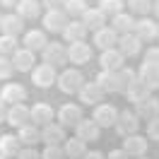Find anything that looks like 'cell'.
Wrapping results in <instances>:
<instances>
[{
    "mask_svg": "<svg viewBox=\"0 0 159 159\" xmlns=\"http://www.w3.org/2000/svg\"><path fill=\"white\" fill-rule=\"evenodd\" d=\"M106 159H133V157H128L123 149H111L109 154H106Z\"/></svg>",
    "mask_w": 159,
    "mask_h": 159,
    "instance_id": "46",
    "label": "cell"
},
{
    "mask_svg": "<svg viewBox=\"0 0 159 159\" xmlns=\"http://www.w3.org/2000/svg\"><path fill=\"white\" fill-rule=\"evenodd\" d=\"M7 109H10V106H7V104H5V101L0 99V123H2V120L7 118Z\"/></svg>",
    "mask_w": 159,
    "mask_h": 159,
    "instance_id": "47",
    "label": "cell"
},
{
    "mask_svg": "<svg viewBox=\"0 0 159 159\" xmlns=\"http://www.w3.org/2000/svg\"><path fill=\"white\" fill-rule=\"evenodd\" d=\"M41 5L46 10H63L65 7V0H41Z\"/></svg>",
    "mask_w": 159,
    "mask_h": 159,
    "instance_id": "44",
    "label": "cell"
},
{
    "mask_svg": "<svg viewBox=\"0 0 159 159\" xmlns=\"http://www.w3.org/2000/svg\"><path fill=\"white\" fill-rule=\"evenodd\" d=\"M92 118L94 123H99V128H113L116 125V120H118V109L113 106V104H97L94 106V113H92Z\"/></svg>",
    "mask_w": 159,
    "mask_h": 159,
    "instance_id": "4",
    "label": "cell"
},
{
    "mask_svg": "<svg viewBox=\"0 0 159 159\" xmlns=\"http://www.w3.org/2000/svg\"><path fill=\"white\" fill-rule=\"evenodd\" d=\"M118 43V34L111 29V27H101L99 31L92 34V46H97L99 51H109Z\"/></svg>",
    "mask_w": 159,
    "mask_h": 159,
    "instance_id": "19",
    "label": "cell"
},
{
    "mask_svg": "<svg viewBox=\"0 0 159 159\" xmlns=\"http://www.w3.org/2000/svg\"><path fill=\"white\" fill-rule=\"evenodd\" d=\"M15 12L22 20H39L41 17V0H22L15 7Z\"/></svg>",
    "mask_w": 159,
    "mask_h": 159,
    "instance_id": "29",
    "label": "cell"
},
{
    "mask_svg": "<svg viewBox=\"0 0 159 159\" xmlns=\"http://www.w3.org/2000/svg\"><path fill=\"white\" fill-rule=\"evenodd\" d=\"M56 118L63 128H75L80 120L84 118L82 116V106L80 104H63L58 111H56Z\"/></svg>",
    "mask_w": 159,
    "mask_h": 159,
    "instance_id": "6",
    "label": "cell"
},
{
    "mask_svg": "<svg viewBox=\"0 0 159 159\" xmlns=\"http://www.w3.org/2000/svg\"><path fill=\"white\" fill-rule=\"evenodd\" d=\"M5 123L12 125V128H22V125L31 123L29 109H27L24 104H15V106H10V109H7V118H5Z\"/></svg>",
    "mask_w": 159,
    "mask_h": 159,
    "instance_id": "24",
    "label": "cell"
},
{
    "mask_svg": "<svg viewBox=\"0 0 159 159\" xmlns=\"http://www.w3.org/2000/svg\"><path fill=\"white\" fill-rule=\"evenodd\" d=\"M147 147H149V140L145 138V135H140V133H135V135H128V138H123V152L128 154V157H142V154H147Z\"/></svg>",
    "mask_w": 159,
    "mask_h": 159,
    "instance_id": "8",
    "label": "cell"
},
{
    "mask_svg": "<svg viewBox=\"0 0 159 159\" xmlns=\"http://www.w3.org/2000/svg\"><path fill=\"white\" fill-rule=\"evenodd\" d=\"M17 138H20V142L24 147H36V142H41V130H39V125L27 123V125L17 128Z\"/></svg>",
    "mask_w": 159,
    "mask_h": 159,
    "instance_id": "27",
    "label": "cell"
},
{
    "mask_svg": "<svg viewBox=\"0 0 159 159\" xmlns=\"http://www.w3.org/2000/svg\"><path fill=\"white\" fill-rule=\"evenodd\" d=\"M123 94H125V99H128L130 104H138V101H142L145 97H149V94H152V89H149L147 84H145V82L138 77V80H135V82L128 87V89L123 92Z\"/></svg>",
    "mask_w": 159,
    "mask_h": 159,
    "instance_id": "30",
    "label": "cell"
},
{
    "mask_svg": "<svg viewBox=\"0 0 159 159\" xmlns=\"http://www.w3.org/2000/svg\"><path fill=\"white\" fill-rule=\"evenodd\" d=\"M68 60L72 65H87L92 60V46L87 41H75L68 43Z\"/></svg>",
    "mask_w": 159,
    "mask_h": 159,
    "instance_id": "12",
    "label": "cell"
},
{
    "mask_svg": "<svg viewBox=\"0 0 159 159\" xmlns=\"http://www.w3.org/2000/svg\"><path fill=\"white\" fill-rule=\"evenodd\" d=\"M157 41H159V24H157Z\"/></svg>",
    "mask_w": 159,
    "mask_h": 159,
    "instance_id": "51",
    "label": "cell"
},
{
    "mask_svg": "<svg viewBox=\"0 0 159 159\" xmlns=\"http://www.w3.org/2000/svg\"><path fill=\"white\" fill-rule=\"evenodd\" d=\"M65 140H68V135L60 123H46L41 128V142H46V145H63Z\"/></svg>",
    "mask_w": 159,
    "mask_h": 159,
    "instance_id": "21",
    "label": "cell"
},
{
    "mask_svg": "<svg viewBox=\"0 0 159 159\" xmlns=\"http://www.w3.org/2000/svg\"><path fill=\"white\" fill-rule=\"evenodd\" d=\"M111 29L116 31L118 36L133 34V31H135V17H133L130 12H118V15L111 17Z\"/></svg>",
    "mask_w": 159,
    "mask_h": 159,
    "instance_id": "23",
    "label": "cell"
},
{
    "mask_svg": "<svg viewBox=\"0 0 159 159\" xmlns=\"http://www.w3.org/2000/svg\"><path fill=\"white\" fill-rule=\"evenodd\" d=\"M147 140H154V142H159V118H152L147 120V135H145Z\"/></svg>",
    "mask_w": 159,
    "mask_h": 159,
    "instance_id": "42",
    "label": "cell"
},
{
    "mask_svg": "<svg viewBox=\"0 0 159 159\" xmlns=\"http://www.w3.org/2000/svg\"><path fill=\"white\" fill-rule=\"evenodd\" d=\"M24 20H22L17 12H10V15H2V22H0V34H7V36H20L24 34Z\"/></svg>",
    "mask_w": 159,
    "mask_h": 159,
    "instance_id": "20",
    "label": "cell"
},
{
    "mask_svg": "<svg viewBox=\"0 0 159 159\" xmlns=\"http://www.w3.org/2000/svg\"><path fill=\"white\" fill-rule=\"evenodd\" d=\"M116 80H118V92H125L130 84L138 80V75H135V72H133L130 68H125V65H123V68L116 72Z\"/></svg>",
    "mask_w": 159,
    "mask_h": 159,
    "instance_id": "36",
    "label": "cell"
},
{
    "mask_svg": "<svg viewBox=\"0 0 159 159\" xmlns=\"http://www.w3.org/2000/svg\"><path fill=\"white\" fill-rule=\"evenodd\" d=\"M15 159H41V152L36 147H22Z\"/></svg>",
    "mask_w": 159,
    "mask_h": 159,
    "instance_id": "43",
    "label": "cell"
},
{
    "mask_svg": "<svg viewBox=\"0 0 159 159\" xmlns=\"http://www.w3.org/2000/svg\"><path fill=\"white\" fill-rule=\"evenodd\" d=\"M87 10H89V2L87 0H65V7H63V12L68 17H72V20H80Z\"/></svg>",
    "mask_w": 159,
    "mask_h": 159,
    "instance_id": "34",
    "label": "cell"
},
{
    "mask_svg": "<svg viewBox=\"0 0 159 159\" xmlns=\"http://www.w3.org/2000/svg\"><path fill=\"white\" fill-rule=\"evenodd\" d=\"M97 84H99V89L106 94V92H118V80H116V72H109V70H101L97 80H94Z\"/></svg>",
    "mask_w": 159,
    "mask_h": 159,
    "instance_id": "33",
    "label": "cell"
},
{
    "mask_svg": "<svg viewBox=\"0 0 159 159\" xmlns=\"http://www.w3.org/2000/svg\"><path fill=\"white\" fill-rule=\"evenodd\" d=\"M29 118L34 125H46V123H53V118H56V111H53V106L51 104H46V101H36L34 106L29 109Z\"/></svg>",
    "mask_w": 159,
    "mask_h": 159,
    "instance_id": "13",
    "label": "cell"
},
{
    "mask_svg": "<svg viewBox=\"0 0 159 159\" xmlns=\"http://www.w3.org/2000/svg\"><path fill=\"white\" fill-rule=\"evenodd\" d=\"M29 75H31V84H34L36 89H51V87L56 84V80H58L56 68H53V65H48V63L34 65V70H31Z\"/></svg>",
    "mask_w": 159,
    "mask_h": 159,
    "instance_id": "2",
    "label": "cell"
},
{
    "mask_svg": "<svg viewBox=\"0 0 159 159\" xmlns=\"http://www.w3.org/2000/svg\"><path fill=\"white\" fill-rule=\"evenodd\" d=\"M10 60H12V65H15L17 72H31L34 65H36V53L29 51V48H24V46H20V48L10 56Z\"/></svg>",
    "mask_w": 159,
    "mask_h": 159,
    "instance_id": "10",
    "label": "cell"
},
{
    "mask_svg": "<svg viewBox=\"0 0 159 159\" xmlns=\"http://www.w3.org/2000/svg\"><path fill=\"white\" fill-rule=\"evenodd\" d=\"M43 56V63L48 65H65L68 63V46H60V41H48V46L41 51Z\"/></svg>",
    "mask_w": 159,
    "mask_h": 159,
    "instance_id": "7",
    "label": "cell"
},
{
    "mask_svg": "<svg viewBox=\"0 0 159 159\" xmlns=\"http://www.w3.org/2000/svg\"><path fill=\"white\" fill-rule=\"evenodd\" d=\"M80 22L87 27V31H99L101 27H106V15H104L99 7H89V10L80 17Z\"/></svg>",
    "mask_w": 159,
    "mask_h": 159,
    "instance_id": "25",
    "label": "cell"
},
{
    "mask_svg": "<svg viewBox=\"0 0 159 159\" xmlns=\"http://www.w3.org/2000/svg\"><path fill=\"white\" fill-rule=\"evenodd\" d=\"M138 77L147 84L149 89H159V68H154V65H147V63H142L140 65V72Z\"/></svg>",
    "mask_w": 159,
    "mask_h": 159,
    "instance_id": "32",
    "label": "cell"
},
{
    "mask_svg": "<svg viewBox=\"0 0 159 159\" xmlns=\"http://www.w3.org/2000/svg\"><path fill=\"white\" fill-rule=\"evenodd\" d=\"M142 63L159 68V46H149V48L145 51V60H142Z\"/></svg>",
    "mask_w": 159,
    "mask_h": 159,
    "instance_id": "41",
    "label": "cell"
},
{
    "mask_svg": "<svg viewBox=\"0 0 159 159\" xmlns=\"http://www.w3.org/2000/svg\"><path fill=\"white\" fill-rule=\"evenodd\" d=\"M0 99L5 101L7 106L24 104V99H27V89L22 87L20 82H7V84H2V89H0Z\"/></svg>",
    "mask_w": 159,
    "mask_h": 159,
    "instance_id": "14",
    "label": "cell"
},
{
    "mask_svg": "<svg viewBox=\"0 0 159 159\" xmlns=\"http://www.w3.org/2000/svg\"><path fill=\"white\" fill-rule=\"evenodd\" d=\"M77 99H80V106H97L104 101V92L99 89L97 82H84L77 92Z\"/></svg>",
    "mask_w": 159,
    "mask_h": 159,
    "instance_id": "11",
    "label": "cell"
},
{
    "mask_svg": "<svg viewBox=\"0 0 159 159\" xmlns=\"http://www.w3.org/2000/svg\"><path fill=\"white\" fill-rule=\"evenodd\" d=\"M12 72H15V65L7 56H0V80H10Z\"/></svg>",
    "mask_w": 159,
    "mask_h": 159,
    "instance_id": "40",
    "label": "cell"
},
{
    "mask_svg": "<svg viewBox=\"0 0 159 159\" xmlns=\"http://www.w3.org/2000/svg\"><path fill=\"white\" fill-rule=\"evenodd\" d=\"M82 159H106V154H104L101 149H87V154Z\"/></svg>",
    "mask_w": 159,
    "mask_h": 159,
    "instance_id": "45",
    "label": "cell"
},
{
    "mask_svg": "<svg viewBox=\"0 0 159 159\" xmlns=\"http://www.w3.org/2000/svg\"><path fill=\"white\" fill-rule=\"evenodd\" d=\"M41 159H65L63 145H46L43 152H41Z\"/></svg>",
    "mask_w": 159,
    "mask_h": 159,
    "instance_id": "39",
    "label": "cell"
},
{
    "mask_svg": "<svg viewBox=\"0 0 159 159\" xmlns=\"http://www.w3.org/2000/svg\"><path fill=\"white\" fill-rule=\"evenodd\" d=\"M20 2H22V0H0V5H2V7H17Z\"/></svg>",
    "mask_w": 159,
    "mask_h": 159,
    "instance_id": "48",
    "label": "cell"
},
{
    "mask_svg": "<svg viewBox=\"0 0 159 159\" xmlns=\"http://www.w3.org/2000/svg\"><path fill=\"white\" fill-rule=\"evenodd\" d=\"M82 84H84V75L77 68H65L58 75V80H56V87L63 94H77Z\"/></svg>",
    "mask_w": 159,
    "mask_h": 159,
    "instance_id": "1",
    "label": "cell"
},
{
    "mask_svg": "<svg viewBox=\"0 0 159 159\" xmlns=\"http://www.w3.org/2000/svg\"><path fill=\"white\" fill-rule=\"evenodd\" d=\"M22 149V142L15 133H5L0 135V154L2 157H17V152Z\"/></svg>",
    "mask_w": 159,
    "mask_h": 159,
    "instance_id": "28",
    "label": "cell"
},
{
    "mask_svg": "<svg viewBox=\"0 0 159 159\" xmlns=\"http://www.w3.org/2000/svg\"><path fill=\"white\" fill-rule=\"evenodd\" d=\"M135 159H149V157H147V154H142V157H135Z\"/></svg>",
    "mask_w": 159,
    "mask_h": 159,
    "instance_id": "50",
    "label": "cell"
},
{
    "mask_svg": "<svg viewBox=\"0 0 159 159\" xmlns=\"http://www.w3.org/2000/svg\"><path fill=\"white\" fill-rule=\"evenodd\" d=\"M152 12H154V17L159 20V0H154V5H152Z\"/></svg>",
    "mask_w": 159,
    "mask_h": 159,
    "instance_id": "49",
    "label": "cell"
},
{
    "mask_svg": "<svg viewBox=\"0 0 159 159\" xmlns=\"http://www.w3.org/2000/svg\"><path fill=\"white\" fill-rule=\"evenodd\" d=\"M157 20H149V17H140L135 22V36H138L142 43H149V41H157Z\"/></svg>",
    "mask_w": 159,
    "mask_h": 159,
    "instance_id": "15",
    "label": "cell"
},
{
    "mask_svg": "<svg viewBox=\"0 0 159 159\" xmlns=\"http://www.w3.org/2000/svg\"><path fill=\"white\" fill-rule=\"evenodd\" d=\"M135 113H138L140 120H152V118H159V99L154 94L145 97L142 101L135 104Z\"/></svg>",
    "mask_w": 159,
    "mask_h": 159,
    "instance_id": "17",
    "label": "cell"
},
{
    "mask_svg": "<svg viewBox=\"0 0 159 159\" xmlns=\"http://www.w3.org/2000/svg\"><path fill=\"white\" fill-rule=\"evenodd\" d=\"M68 15L63 10H46L43 17H41V24H43V31L48 34H63L65 24H68Z\"/></svg>",
    "mask_w": 159,
    "mask_h": 159,
    "instance_id": "5",
    "label": "cell"
},
{
    "mask_svg": "<svg viewBox=\"0 0 159 159\" xmlns=\"http://www.w3.org/2000/svg\"><path fill=\"white\" fill-rule=\"evenodd\" d=\"M63 152L68 159H82L87 154V142H82L80 138H68L63 142Z\"/></svg>",
    "mask_w": 159,
    "mask_h": 159,
    "instance_id": "31",
    "label": "cell"
},
{
    "mask_svg": "<svg viewBox=\"0 0 159 159\" xmlns=\"http://www.w3.org/2000/svg\"><path fill=\"white\" fill-rule=\"evenodd\" d=\"M22 46L29 51H43L46 46H48V39H46V31L43 29H27L24 34H22Z\"/></svg>",
    "mask_w": 159,
    "mask_h": 159,
    "instance_id": "18",
    "label": "cell"
},
{
    "mask_svg": "<svg viewBox=\"0 0 159 159\" xmlns=\"http://www.w3.org/2000/svg\"><path fill=\"white\" fill-rule=\"evenodd\" d=\"M118 51L125 58H138L142 51V41L135 34H123V36H118Z\"/></svg>",
    "mask_w": 159,
    "mask_h": 159,
    "instance_id": "22",
    "label": "cell"
},
{
    "mask_svg": "<svg viewBox=\"0 0 159 159\" xmlns=\"http://www.w3.org/2000/svg\"><path fill=\"white\" fill-rule=\"evenodd\" d=\"M125 5H128L130 15L135 17H147L149 12H152V5H154V0H125Z\"/></svg>",
    "mask_w": 159,
    "mask_h": 159,
    "instance_id": "35",
    "label": "cell"
},
{
    "mask_svg": "<svg viewBox=\"0 0 159 159\" xmlns=\"http://www.w3.org/2000/svg\"><path fill=\"white\" fill-rule=\"evenodd\" d=\"M87 34H89V31H87V27L80 20H70L68 24H65V29H63V39L68 41V43H75V41H84Z\"/></svg>",
    "mask_w": 159,
    "mask_h": 159,
    "instance_id": "26",
    "label": "cell"
},
{
    "mask_svg": "<svg viewBox=\"0 0 159 159\" xmlns=\"http://www.w3.org/2000/svg\"><path fill=\"white\" fill-rule=\"evenodd\" d=\"M72 130H75V138H80L82 142H97L101 138V128L99 123H94V118H82Z\"/></svg>",
    "mask_w": 159,
    "mask_h": 159,
    "instance_id": "9",
    "label": "cell"
},
{
    "mask_svg": "<svg viewBox=\"0 0 159 159\" xmlns=\"http://www.w3.org/2000/svg\"><path fill=\"white\" fill-rule=\"evenodd\" d=\"M0 159H12V157H2V154H0Z\"/></svg>",
    "mask_w": 159,
    "mask_h": 159,
    "instance_id": "52",
    "label": "cell"
},
{
    "mask_svg": "<svg viewBox=\"0 0 159 159\" xmlns=\"http://www.w3.org/2000/svg\"><path fill=\"white\" fill-rule=\"evenodd\" d=\"M123 5H125V0H99V10L104 15H111V17L123 12Z\"/></svg>",
    "mask_w": 159,
    "mask_h": 159,
    "instance_id": "38",
    "label": "cell"
},
{
    "mask_svg": "<svg viewBox=\"0 0 159 159\" xmlns=\"http://www.w3.org/2000/svg\"><path fill=\"white\" fill-rule=\"evenodd\" d=\"M0 22H2V15H0Z\"/></svg>",
    "mask_w": 159,
    "mask_h": 159,
    "instance_id": "53",
    "label": "cell"
},
{
    "mask_svg": "<svg viewBox=\"0 0 159 159\" xmlns=\"http://www.w3.org/2000/svg\"><path fill=\"white\" fill-rule=\"evenodd\" d=\"M99 65H101V70H109V72H118V70L125 65V56H123L118 48L101 51V56H99Z\"/></svg>",
    "mask_w": 159,
    "mask_h": 159,
    "instance_id": "16",
    "label": "cell"
},
{
    "mask_svg": "<svg viewBox=\"0 0 159 159\" xmlns=\"http://www.w3.org/2000/svg\"><path fill=\"white\" fill-rule=\"evenodd\" d=\"M116 133H118L120 138H128V135H135L140 133V118L135 111H118V120H116Z\"/></svg>",
    "mask_w": 159,
    "mask_h": 159,
    "instance_id": "3",
    "label": "cell"
},
{
    "mask_svg": "<svg viewBox=\"0 0 159 159\" xmlns=\"http://www.w3.org/2000/svg\"><path fill=\"white\" fill-rule=\"evenodd\" d=\"M20 48L17 43V36H7V34H0V56H7L10 58L15 51Z\"/></svg>",
    "mask_w": 159,
    "mask_h": 159,
    "instance_id": "37",
    "label": "cell"
}]
</instances>
